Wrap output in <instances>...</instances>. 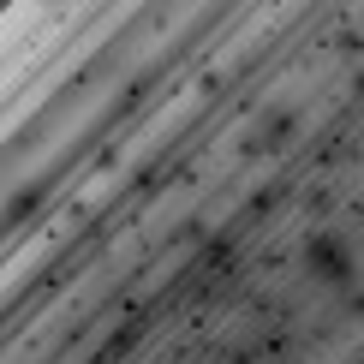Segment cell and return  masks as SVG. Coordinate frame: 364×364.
I'll return each mask as SVG.
<instances>
[{"instance_id": "obj_1", "label": "cell", "mask_w": 364, "mask_h": 364, "mask_svg": "<svg viewBox=\"0 0 364 364\" xmlns=\"http://www.w3.org/2000/svg\"><path fill=\"white\" fill-rule=\"evenodd\" d=\"M305 275L328 281V287H346V281L358 275L353 245H346L341 233H311V239H305Z\"/></svg>"}]
</instances>
